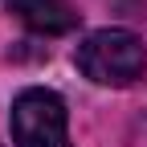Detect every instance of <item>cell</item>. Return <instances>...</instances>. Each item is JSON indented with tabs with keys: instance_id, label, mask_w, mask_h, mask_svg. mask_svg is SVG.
Instances as JSON below:
<instances>
[{
	"instance_id": "obj_1",
	"label": "cell",
	"mask_w": 147,
	"mask_h": 147,
	"mask_svg": "<svg viewBox=\"0 0 147 147\" xmlns=\"http://www.w3.org/2000/svg\"><path fill=\"white\" fill-rule=\"evenodd\" d=\"M78 69L98 86H131L147 69V49L127 29H98L78 45Z\"/></svg>"
},
{
	"instance_id": "obj_2",
	"label": "cell",
	"mask_w": 147,
	"mask_h": 147,
	"mask_svg": "<svg viewBox=\"0 0 147 147\" xmlns=\"http://www.w3.org/2000/svg\"><path fill=\"white\" fill-rule=\"evenodd\" d=\"M12 143L16 147H69L65 102L45 86H29L12 98Z\"/></svg>"
},
{
	"instance_id": "obj_3",
	"label": "cell",
	"mask_w": 147,
	"mask_h": 147,
	"mask_svg": "<svg viewBox=\"0 0 147 147\" xmlns=\"http://www.w3.org/2000/svg\"><path fill=\"white\" fill-rule=\"evenodd\" d=\"M8 8L33 33H45V37H61L78 25V8L69 0H8Z\"/></svg>"
}]
</instances>
